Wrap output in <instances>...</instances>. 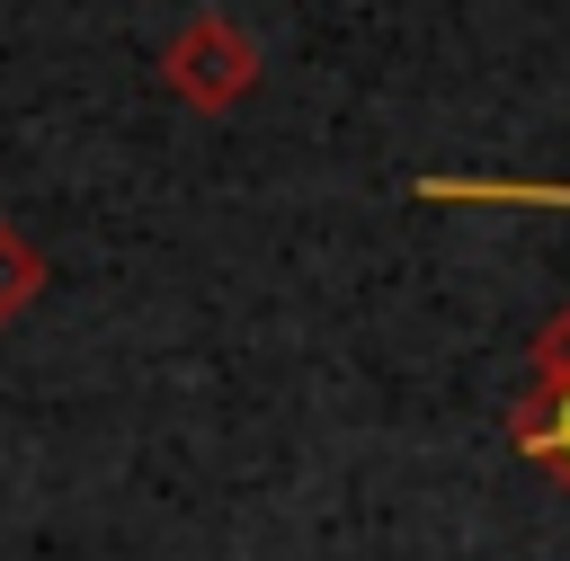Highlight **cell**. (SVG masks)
I'll return each instance as SVG.
<instances>
[{"label": "cell", "instance_id": "2", "mask_svg": "<svg viewBox=\"0 0 570 561\" xmlns=\"http://www.w3.org/2000/svg\"><path fill=\"white\" fill-rule=\"evenodd\" d=\"M428 196H490V205H570V187H517V178H436Z\"/></svg>", "mask_w": 570, "mask_h": 561}, {"label": "cell", "instance_id": "1", "mask_svg": "<svg viewBox=\"0 0 570 561\" xmlns=\"http://www.w3.org/2000/svg\"><path fill=\"white\" fill-rule=\"evenodd\" d=\"M517 445L570 481V312H561V321L543 329V347H534V392H525V410H517Z\"/></svg>", "mask_w": 570, "mask_h": 561}]
</instances>
